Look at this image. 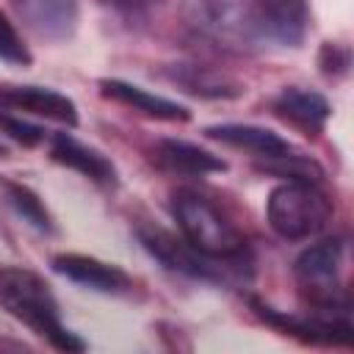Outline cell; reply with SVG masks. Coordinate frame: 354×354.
<instances>
[{"instance_id":"cell-20","label":"cell","mask_w":354,"mask_h":354,"mask_svg":"<svg viewBox=\"0 0 354 354\" xmlns=\"http://www.w3.org/2000/svg\"><path fill=\"white\" fill-rule=\"evenodd\" d=\"M321 69L326 75H340L348 69V50L337 44H324L321 50Z\"/></svg>"},{"instance_id":"cell-1","label":"cell","mask_w":354,"mask_h":354,"mask_svg":"<svg viewBox=\"0 0 354 354\" xmlns=\"http://www.w3.org/2000/svg\"><path fill=\"white\" fill-rule=\"evenodd\" d=\"M0 307L17 321H22L30 332L44 337L50 346H55L58 351L86 348V343L61 324L58 301L50 293V285L28 268H17V266L0 268Z\"/></svg>"},{"instance_id":"cell-8","label":"cell","mask_w":354,"mask_h":354,"mask_svg":"<svg viewBox=\"0 0 354 354\" xmlns=\"http://www.w3.org/2000/svg\"><path fill=\"white\" fill-rule=\"evenodd\" d=\"M22 22L47 41L72 36L77 25V0H11Z\"/></svg>"},{"instance_id":"cell-19","label":"cell","mask_w":354,"mask_h":354,"mask_svg":"<svg viewBox=\"0 0 354 354\" xmlns=\"http://www.w3.org/2000/svg\"><path fill=\"white\" fill-rule=\"evenodd\" d=\"M0 127H3V133H8L11 138H17L25 147H33V144L44 141V130L41 127H36V124H30L25 119H17V116H11L6 111H0Z\"/></svg>"},{"instance_id":"cell-6","label":"cell","mask_w":354,"mask_h":354,"mask_svg":"<svg viewBox=\"0 0 354 354\" xmlns=\"http://www.w3.org/2000/svg\"><path fill=\"white\" fill-rule=\"evenodd\" d=\"M252 25L260 39L299 47L307 33V0H252Z\"/></svg>"},{"instance_id":"cell-22","label":"cell","mask_w":354,"mask_h":354,"mask_svg":"<svg viewBox=\"0 0 354 354\" xmlns=\"http://www.w3.org/2000/svg\"><path fill=\"white\" fill-rule=\"evenodd\" d=\"M3 155H6V147H3V144H0V158H3Z\"/></svg>"},{"instance_id":"cell-13","label":"cell","mask_w":354,"mask_h":354,"mask_svg":"<svg viewBox=\"0 0 354 354\" xmlns=\"http://www.w3.org/2000/svg\"><path fill=\"white\" fill-rule=\"evenodd\" d=\"M207 138L213 141H221L227 147H238V149H246L252 152L257 160L260 158H274V155H285L290 152L293 147L277 136L274 130H266V127H254V124H213L205 130Z\"/></svg>"},{"instance_id":"cell-2","label":"cell","mask_w":354,"mask_h":354,"mask_svg":"<svg viewBox=\"0 0 354 354\" xmlns=\"http://www.w3.org/2000/svg\"><path fill=\"white\" fill-rule=\"evenodd\" d=\"M171 213L177 218L183 238L194 249H199L210 257H243L246 254L243 232L205 194L191 191V188L174 191Z\"/></svg>"},{"instance_id":"cell-18","label":"cell","mask_w":354,"mask_h":354,"mask_svg":"<svg viewBox=\"0 0 354 354\" xmlns=\"http://www.w3.org/2000/svg\"><path fill=\"white\" fill-rule=\"evenodd\" d=\"M0 58L8 61V64H17V66H28L33 61L30 50L25 47V41L17 33V28L6 19L3 11H0Z\"/></svg>"},{"instance_id":"cell-11","label":"cell","mask_w":354,"mask_h":354,"mask_svg":"<svg viewBox=\"0 0 354 354\" xmlns=\"http://www.w3.org/2000/svg\"><path fill=\"white\" fill-rule=\"evenodd\" d=\"M50 158L55 163H61V166H69V169L80 171L83 177H88L94 183H102V185H113L116 183V166L102 152L80 144L69 133L50 136Z\"/></svg>"},{"instance_id":"cell-7","label":"cell","mask_w":354,"mask_h":354,"mask_svg":"<svg viewBox=\"0 0 354 354\" xmlns=\"http://www.w3.org/2000/svg\"><path fill=\"white\" fill-rule=\"evenodd\" d=\"M0 108L44 116V119H53L66 127L77 124L75 102L66 94H58L53 88H41V86H0Z\"/></svg>"},{"instance_id":"cell-14","label":"cell","mask_w":354,"mask_h":354,"mask_svg":"<svg viewBox=\"0 0 354 354\" xmlns=\"http://www.w3.org/2000/svg\"><path fill=\"white\" fill-rule=\"evenodd\" d=\"M155 160L169 169V171H177V174H210V171H224L227 163L196 147V144H188V141H177V138H160L155 144Z\"/></svg>"},{"instance_id":"cell-16","label":"cell","mask_w":354,"mask_h":354,"mask_svg":"<svg viewBox=\"0 0 354 354\" xmlns=\"http://www.w3.org/2000/svg\"><path fill=\"white\" fill-rule=\"evenodd\" d=\"M257 169L266 174L285 177V180H299V183H321L324 180V169L313 158H307L296 149H290L285 155H274V158H260Z\"/></svg>"},{"instance_id":"cell-15","label":"cell","mask_w":354,"mask_h":354,"mask_svg":"<svg viewBox=\"0 0 354 354\" xmlns=\"http://www.w3.org/2000/svg\"><path fill=\"white\" fill-rule=\"evenodd\" d=\"M171 80L180 83L185 91L199 94V97H238L243 86L227 75H218L207 66H194V64H180L171 69Z\"/></svg>"},{"instance_id":"cell-12","label":"cell","mask_w":354,"mask_h":354,"mask_svg":"<svg viewBox=\"0 0 354 354\" xmlns=\"http://www.w3.org/2000/svg\"><path fill=\"white\" fill-rule=\"evenodd\" d=\"M100 91L102 97L113 100V102H122L144 116H152V119H163V122H188V108L180 105V102H171L166 97H158V94H149L133 83H124V80H116V77H105L100 80Z\"/></svg>"},{"instance_id":"cell-17","label":"cell","mask_w":354,"mask_h":354,"mask_svg":"<svg viewBox=\"0 0 354 354\" xmlns=\"http://www.w3.org/2000/svg\"><path fill=\"white\" fill-rule=\"evenodd\" d=\"M3 191H6V202L17 210V216H22L28 224H33V227L41 230V232H53V218H50L44 202H41L28 185L3 183Z\"/></svg>"},{"instance_id":"cell-21","label":"cell","mask_w":354,"mask_h":354,"mask_svg":"<svg viewBox=\"0 0 354 354\" xmlns=\"http://www.w3.org/2000/svg\"><path fill=\"white\" fill-rule=\"evenodd\" d=\"M108 3H113V6H119V8H124V11H141V8L158 6V3H163V0H108Z\"/></svg>"},{"instance_id":"cell-4","label":"cell","mask_w":354,"mask_h":354,"mask_svg":"<svg viewBox=\"0 0 354 354\" xmlns=\"http://www.w3.org/2000/svg\"><path fill=\"white\" fill-rule=\"evenodd\" d=\"M141 246L163 263L169 271L185 274L191 279H205V282H235L243 277V257H210L199 249H194L183 235L177 238L174 232L158 227V224H138L136 230Z\"/></svg>"},{"instance_id":"cell-9","label":"cell","mask_w":354,"mask_h":354,"mask_svg":"<svg viewBox=\"0 0 354 354\" xmlns=\"http://www.w3.org/2000/svg\"><path fill=\"white\" fill-rule=\"evenodd\" d=\"M53 268L58 274H64L66 279H72L83 288H91V290L119 293V290L130 288V279L119 266L102 263V260L88 257V254H75V252L58 254V257H53Z\"/></svg>"},{"instance_id":"cell-5","label":"cell","mask_w":354,"mask_h":354,"mask_svg":"<svg viewBox=\"0 0 354 354\" xmlns=\"http://www.w3.org/2000/svg\"><path fill=\"white\" fill-rule=\"evenodd\" d=\"M183 22L191 36L221 50L243 53L260 39L252 25L249 8L238 0H185Z\"/></svg>"},{"instance_id":"cell-3","label":"cell","mask_w":354,"mask_h":354,"mask_svg":"<svg viewBox=\"0 0 354 354\" xmlns=\"http://www.w3.org/2000/svg\"><path fill=\"white\" fill-rule=\"evenodd\" d=\"M271 230L285 241H307L332 221V202L318 183L288 180L277 185L266 202Z\"/></svg>"},{"instance_id":"cell-10","label":"cell","mask_w":354,"mask_h":354,"mask_svg":"<svg viewBox=\"0 0 354 354\" xmlns=\"http://www.w3.org/2000/svg\"><path fill=\"white\" fill-rule=\"evenodd\" d=\"M274 113L285 122H290L293 127L304 130L307 136H318L332 113L329 102L324 94L318 91H310V88H299V86H290V88H282L274 100Z\"/></svg>"}]
</instances>
